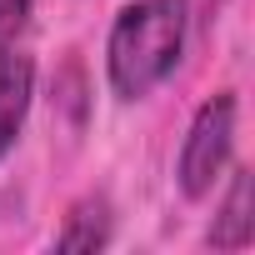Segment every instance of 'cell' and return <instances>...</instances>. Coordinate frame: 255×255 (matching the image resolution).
Returning <instances> with one entry per match:
<instances>
[{
	"label": "cell",
	"instance_id": "5b68a950",
	"mask_svg": "<svg viewBox=\"0 0 255 255\" xmlns=\"http://www.w3.org/2000/svg\"><path fill=\"white\" fill-rule=\"evenodd\" d=\"M55 245L60 250H105L110 245V205H105V195L75 200V210L65 215Z\"/></svg>",
	"mask_w": 255,
	"mask_h": 255
},
{
	"label": "cell",
	"instance_id": "7a4b0ae2",
	"mask_svg": "<svg viewBox=\"0 0 255 255\" xmlns=\"http://www.w3.org/2000/svg\"><path fill=\"white\" fill-rule=\"evenodd\" d=\"M230 145H235V95H210L195 110L185 145H180V160H175L180 190L190 200H205L215 190L220 170L230 165Z\"/></svg>",
	"mask_w": 255,
	"mask_h": 255
},
{
	"label": "cell",
	"instance_id": "6da1fadb",
	"mask_svg": "<svg viewBox=\"0 0 255 255\" xmlns=\"http://www.w3.org/2000/svg\"><path fill=\"white\" fill-rule=\"evenodd\" d=\"M190 5L185 0H135L125 5L105 40V75L120 100H145L185 50Z\"/></svg>",
	"mask_w": 255,
	"mask_h": 255
},
{
	"label": "cell",
	"instance_id": "3957f363",
	"mask_svg": "<svg viewBox=\"0 0 255 255\" xmlns=\"http://www.w3.org/2000/svg\"><path fill=\"white\" fill-rule=\"evenodd\" d=\"M30 95H35V60L25 50H5L0 55V160L15 150L25 130Z\"/></svg>",
	"mask_w": 255,
	"mask_h": 255
},
{
	"label": "cell",
	"instance_id": "8992f818",
	"mask_svg": "<svg viewBox=\"0 0 255 255\" xmlns=\"http://www.w3.org/2000/svg\"><path fill=\"white\" fill-rule=\"evenodd\" d=\"M30 10H35V0H0V55L20 50V40L30 30Z\"/></svg>",
	"mask_w": 255,
	"mask_h": 255
},
{
	"label": "cell",
	"instance_id": "277c9868",
	"mask_svg": "<svg viewBox=\"0 0 255 255\" xmlns=\"http://www.w3.org/2000/svg\"><path fill=\"white\" fill-rule=\"evenodd\" d=\"M255 240V190H250V170L230 175V190L220 200V215L210 225V245L215 250H240Z\"/></svg>",
	"mask_w": 255,
	"mask_h": 255
}]
</instances>
